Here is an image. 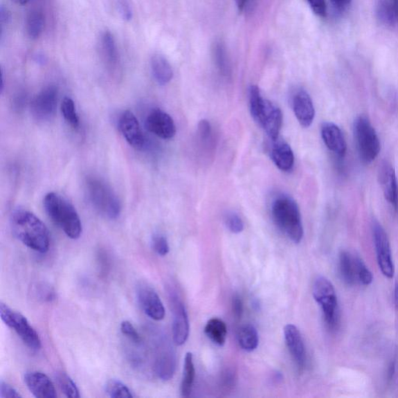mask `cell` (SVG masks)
Masks as SVG:
<instances>
[{"label": "cell", "mask_w": 398, "mask_h": 398, "mask_svg": "<svg viewBox=\"0 0 398 398\" xmlns=\"http://www.w3.org/2000/svg\"><path fill=\"white\" fill-rule=\"evenodd\" d=\"M30 392L37 398L57 397L55 385L48 377L43 372L33 371L27 372L24 376Z\"/></svg>", "instance_id": "16"}, {"label": "cell", "mask_w": 398, "mask_h": 398, "mask_svg": "<svg viewBox=\"0 0 398 398\" xmlns=\"http://www.w3.org/2000/svg\"><path fill=\"white\" fill-rule=\"evenodd\" d=\"M354 134L361 160L365 163L374 161L380 154L381 146L380 138L368 117L359 116L356 118L354 123Z\"/></svg>", "instance_id": "7"}, {"label": "cell", "mask_w": 398, "mask_h": 398, "mask_svg": "<svg viewBox=\"0 0 398 398\" xmlns=\"http://www.w3.org/2000/svg\"><path fill=\"white\" fill-rule=\"evenodd\" d=\"M255 120L262 126L271 140H278L283 121L282 113L279 107L271 101L264 99Z\"/></svg>", "instance_id": "10"}, {"label": "cell", "mask_w": 398, "mask_h": 398, "mask_svg": "<svg viewBox=\"0 0 398 398\" xmlns=\"http://www.w3.org/2000/svg\"><path fill=\"white\" fill-rule=\"evenodd\" d=\"M121 331L124 336L127 337L132 342L136 344H140L142 342V338L140 334L136 329V327L128 320L122 322Z\"/></svg>", "instance_id": "35"}, {"label": "cell", "mask_w": 398, "mask_h": 398, "mask_svg": "<svg viewBox=\"0 0 398 398\" xmlns=\"http://www.w3.org/2000/svg\"><path fill=\"white\" fill-rule=\"evenodd\" d=\"M352 0H331L334 8L338 11H344L350 6Z\"/></svg>", "instance_id": "44"}, {"label": "cell", "mask_w": 398, "mask_h": 398, "mask_svg": "<svg viewBox=\"0 0 398 398\" xmlns=\"http://www.w3.org/2000/svg\"><path fill=\"white\" fill-rule=\"evenodd\" d=\"M395 306L398 311V279L395 282V291H394Z\"/></svg>", "instance_id": "46"}, {"label": "cell", "mask_w": 398, "mask_h": 398, "mask_svg": "<svg viewBox=\"0 0 398 398\" xmlns=\"http://www.w3.org/2000/svg\"><path fill=\"white\" fill-rule=\"evenodd\" d=\"M16 1H17L18 3H20L21 5H26L30 0H16Z\"/></svg>", "instance_id": "47"}, {"label": "cell", "mask_w": 398, "mask_h": 398, "mask_svg": "<svg viewBox=\"0 0 398 398\" xmlns=\"http://www.w3.org/2000/svg\"><path fill=\"white\" fill-rule=\"evenodd\" d=\"M225 224L227 228L233 233H239L244 230V225L241 217L235 212H229L226 215Z\"/></svg>", "instance_id": "34"}, {"label": "cell", "mask_w": 398, "mask_h": 398, "mask_svg": "<svg viewBox=\"0 0 398 398\" xmlns=\"http://www.w3.org/2000/svg\"><path fill=\"white\" fill-rule=\"evenodd\" d=\"M0 317L6 326L14 329L17 336L29 349L39 350L42 348V341L35 328L20 313H18L3 302H0Z\"/></svg>", "instance_id": "8"}, {"label": "cell", "mask_w": 398, "mask_h": 398, "mask_svg": "<svg viewBox=\"0 0 398 398\" xmlns=\"http://www.w3.org/2000/svg\"><path fill=\"white\" fill-rule=\"evenodd\" d=\"M116 6L123 20L130 21L132 18V10L128 0H116Z\"/></svg>", "instance_id": "37"}, {"label": "cell", "mask_w": 398, "mask_h": 398, "mask_svg": "<svg viewBox=\"0 0 398 398\" xmlns=\"http://www.w3.org/2000/svg\"><path fill=\"white\" fill-rule=\"evenodd\" d=\"M213 55L215 62L220 73L224 75H228L230 71V62L226 47L222 42H217L214 46Z\"/></svg>", "instance_id": "30"}, {"label": "cell", "mask_w": 398, "mask_h": 398, "mask_svg": "<svg viewBox=\"0 0 398 398\" xmlns=\"http://www.w3.org/2000/svg\"><path fill=\"white\" fill-rule=\"evenodd\" d=\"M151 69L157 83L167 85L173 79L174 72L170 62L161 55H155L151 59Z\"/></svg>", "instance_id": "23"}, {"label": "cell", "mask_w": 398, "mask_h": 398, "mask_svg": "<svg viewBox=\"0 0 398 398\" xmlns=\"http://www.w3.org/2000/svg\"><path fill=\"white\" fill-rule=\"evenodd\" d=\"M284 337L289 351L300 368L306 363L307 353L305 343L298 327L293 325H287L284 328Z\"/></svg>", "instance_id": "19"}, {"label": "cell", "mask_w": 398, "mask_h": 398, "mask_svg": "<svg viewBox=\"0 0 398 398\" xmlns=\"http://www.w3.org/2000/svg\"><path fill=\"white\" fill-rule=\"evenodd\" d=\"M86 188L88 199L101 216L109 219H116L120 216L121 202L105 181L96 178L88 179Z\"/></svg>", "instance_id": "4"}, {"label": "cell", "mask_w": 398, "mask_h": 398, "mask_svg": "<svg viewBox=\"0 0 398 398\" xmlns=\"http://www.w3.org/2000/svg\"><path fill=\"white\" fill-rule=\"evenodd\" d=\"M138 303L148 317L156 321L165 317L166 311L163 302L155 290L146 283H141L137 288Z\"/></svg>", "instance_id": "12"}, {"label": "cell", "mask_w": 398, "mask_h": 398, "mask_svg": "<svg viewBox=\"0 0 398 398\" xmlns=\"http://www.w3.org/2000/svg\"><path fill=\"white\" fill-rule=\"evenodd\" d=\"M316 15L325 17L327 15V5L325 0H307Z\"/></svg>", "instance_id": "39"}, {"label": "cell", "mask_w": 398, "mask_h": 398, "mask_svg": "<svg viewBox=\"0 0 398 398\" xmlns=\"http://www.w3.org/2000/svg\"><path fill=\"white\" fill-rule=\"evenodd\" d=\"M205 333L212 342L219 346L226 343L227 327L225 322L217 318L210 319L205 327Z\"/></svg>", "instance_id": "25"}, {"label": "cell", "mask_w": 398, "mask_h": 398, "mask_svg": "<svg viewBox=\"0 0 398 398\" xmlns=\"http://www.w3.org/2000/svg\"><path fill=\"white\" fill-rule=\"evenodd\" d=\"M224 383L225 387H232L235 384V374L233 371L227 370L224 376Z\"/></svg>", "instance_id": "43"}, {"label": "cell", "mask_w": 398, "mask_h": 398, "mask_svg": "<svg viewBox=\"0 0 398 398\" xmlns=\"http://www.w3.org/2000/svg\"><path fill=\"white\" fill-rule=\"evenodd\" d=\"M147 129L163 140H170L176 135L174 120L168 113L159 109L151 111L146 119Z\"/></svg>", "instance_id": "14"}, {"label": "cell", "mask_w": 398, "mask_h": 398, "mask_svg": "<svg viewBox=\"0 0 398 398\" xmlns=\"http://www.w3.org/2000/svg\"><path fill=\"white\" fill-rule=\"evenodd\" d=\"M105 393L107 396L112 398H132L134 395L132 394L129 388L123 382L118 380H110L105 385Z\"/></svg>", "instance_id": "33"}, {"label": "cell", "mask_w": 398, "mask_h": 398, "mask_svg": "<svg viewBox=\"0 0 398 398\" xmlns=\"http://www.w3.org/2000/svg\"><path fill=\"white\" fill-rule=\"evenodd\" d=\"M152 245L154 251L160 256H166L170 251L168 239L163 235H155L152 241Z\"/></svg>", "instance_id": "36"}, {"label": "cell", "mask_w": 398, "mask_h": 398, "mask_svg": "<svg viewBox=\"0 0 398 398\" xmlns=\"http://www.w3.org/2000/svg\"><path fill=\"white\" fill-rule=\"evenodd\" d=\"M61 111L67 123L74 129H78L80 125V119L74 101L71 98L63 99L61 105Z\"/></svg>", "instance_id": "32"}, {"label": "cell", "mask_w": 398, "mask_h": 398, "mask_svg": "<svg viewBox=\"0 0 398 398\" xmlns=\"http://www.w3.org/2000/svg\"><path fill=\"white\" fill-rule=\"evenodd\" d=\"M379 183L384 198L395 208L398 206V186L395 168L387 161L381 163L378 174Z\"/></svg>", "instance_id": "17"}, {"label": "cell", "mask_w": 398, "mask_h": 398, "mask_svg": "<svg viewBox=\"0 0 398 398\" xmlns=\"http://www.w3.org/2000/svg\"><path fill=\"white\" fill-rule=\"evenodd\" d=\"M55 378L62 393L67 397L78 398L80 397L77 384L75 383L71 377L65 372H57Z\"/></svg>", "instance_id": "31"}, {"label": "cell", "mask_w": 398, "mask_h": 398, "mask_svg": "<svg viewBox=\"0 0 398 398\" xmlns=\"http://www.w3.org/2000/svg\"><path fill=\"white\" fill-rule=\"evenodd\" d=\"M101 48L107 63L116 66L118 62V49L115 39L109 31H105L101 37Z\"/></svg>", "instance_id": "29"}, {"label": "cell", "mask_w": 398, "mask_h": 398, "mask_svg": "<svg viewBox=\"0 0 398 398\" xmlns=\"http://www.w3.org/2000/svg\"><path fill=\"white\" fill-rule=\"evenodd\" d=\"M198 134L201 141H208L212 135V126L207 120H201L198 125Z\"/></svg>", "instance_id": "40"}, {"label": "cell", "mask_w": 398, "mask_h": 398, "mask_svg": "<svg viewBox=\"0 0 398 398\" xmlns=\"http://www.w3.org/2000/svg\"><path fill=\"white\" fill-rule=\"evenodd\" d=\"M321 137L325 146L332 153L343 157L347 151V144L342 130L338 125L332 123H325L321 126Z\"/></svg>", "instance_id": "20"}, {"label": "cell", "mask_w": 398, "mask_h": 398, "mask_svg": "<svg viewBox=\"0 0 398 398\" xmlns=\"http://www.w3.org/2000/svg\"><path fill=\"white\" fill-rule=\"evenodd\" d=\"M45 27V17L40 11L35 10L30 12L27 18L26 29L30 39H39Z\"/></svg>", "instance_id": "28"}, {"label": "cell", "mask_w": 398, "mask_h": 398, "mask_svg": "<svg viewBox=\"0 0 398 398\" xmlns=\"http://www.w3.org/2000/svg\"><path fill=\"white\" fill-rule=\"evenodd\" d=\"M237 338L239 346L246 352H251L257 348L258 333L256 328L251 325H244L239 327Z\"/></svg>", "instance_id": "26"}, {"label": "cell", "mask_w": 398, "mask_h": 398, "mask_svg": "<svg viewBox=\"0 0 398 398\" xmlns=\"http://www.w3.org/2000/svg\"><path fill=\"white\" fill-rule=\"evenodd\" d=\"M44 206L53 222L73 239L80 237L83 227L79 215L71 202L59 194L49 192L44 199Z\"/></svg>", "instance_id": "2"}, {"label": "cell", "mask_w": 398, "mask_h": 398, "mask_svg": "<svg viewBox=\"0 0 398 398\" xmlns=\"http://www.w3.org/2000/svg\"><path fill=\"white\" fill-rule=\"evenodd\" d=\"M0 397L1 398H21L22 395L8 383H0Z\"/></svg>", "instance_id": "38"}, {"label": "cell", "mask_w": 398, "mask_h": 398, "mask_svg": "<svg viewBox=\"0 0 398 398\" xmlns=\"http://www.w3.org/2000/svg\"><path fill=\"white\" fill-rule=\"evenodd\" d=\"M338 270L341 278L349 286H369L374 281V275L362 257L350 251H341Z\"/></svg>", "instance_id": "6"}, {"label": "cell", "mask_w": 398, "mask_h": 398, "mask_svg": "<svg viewBox=\"0 0 398 398\" xmlns=\"http://www.w3.org/2000/svg\"><path fill=\"white\" fill-rule=\"evenodd\" d=\"M173 312V339L177 345H182L186 343L189 336V320L184 303L179 296L173 293L170 296Z\"/></svg>", "instance_id": "13"}, {"label": "cell", "mask_w": 398, "mask_h": 398, "mask_svg": "<svg viewBox=\"0 0 398 398\" xmlns=\"http://www.w3.org/2000/svg\"><path fill=\"white\" fill-rule=\"evenodd\" d=\"M377 14L385 24H398V0H378Z\"/></svg>", "instance_id": "24"}, {"label": "cell", "mask_w": 398, "mask_h": 398, "mask_svg": "<svg viewBox=\"0 0 398 398\" xmlns=\"http://www.w3.org/2000/svg\"><path fill=\"white\" fill-rule=\"evenodd\" d=\"M271 160L283 172H289L293 168L295 157L293 151L285 142L278 141L271 151Z\"/></svg>", "instance_id": "22"}, {"label": "cell", "mask_w": 398, "mask_h": 398, "mask_svg": "<svg viewBox=\"0 0 398 398\" xmlns=\"http://www.w3.org/2000/svg\"><path fill=\"white\" fill-rule=\"evenodd\" d=\"M10 226L15 237L31 250L46 253L50 246L48 230L33 212L17 210L12 213Z\"/></svg>", "instance_id": "1"}, {"label": "cell", "mask_w": 398, "mask_h": 398, "mask_svg": "<svg viewBox=\"0 0 398 398\" xmlns=\"http://www.w3.org/2000/svg\"><path fill=\"white\" fill-rule=\"evenodd\" d=\"M314 298L321 308L328 328L334 330L339 325V307L336 289L329 280L318 276L313 286Z\"/></svg>", "instance_id": "5"}, {"label": "cell", "mask_w": 398, "mask_h": 398, "mask_svg": "<svg viewBox=\"0 0 398 398\" xmlns=\"http://www.w3.org/2000/svg\"><path fill=\"white\" fill-rule=\"evenodd\" d=\"M195 369L192 352H187L185 358L184 370L181 387L182 397L191 395L195 381Z\"/></svg>", "instance_id": "27"}, {"label": "cell", "mask_w": 398, "mask_h": 398, "mask_svg": "<svg viewBox=\"0 0 398 398\" xmlns=\"http://www.w3.org/2000/svg\"><path fill=\"white\" fill-rule=\"evenodd\" d=\"M176 370V357L169 347L162 346L158 351L155 359L154 370L156 374L162 381H169L174 375Z\"/></svg>", "instance_id": "21"}, {"label": "cell", "mask_w": 398, "mask_h": 398, "mask_svg": "<svg viewBox=\"0 0 398 398\" xmlns=\"http://www.w3.org/2000/svg\"><path fill=\"white\" fill-rule=\"evenodd\" d=\"M293 109L295 116L302 127L308 128L314 122L315 109L313 100L305 90L296 91L293 97Z\"/></svg>", "instance_id": "18"}, {"label": "cell", "mask_w": 398, "mask_h": 398, "mask_svg": "<svg viewBox=\"0 0 398 398\" xmlns=\"http://www.w3.org/2000/svg\"><path fill=\"white\" fill-rule=\"evenodd\" d=\"M118 129L130 146L136 149L143 147L145 138L141 125L131 111H125L120 116Z\"/></svg>", "instance_id": "15"}, {"label": "cell", "mask_w": 398, "mask_h": 398, "mask_svg": "<svg viewBox=\"0 0 398 398\" xmlns=\"http://www.w3.org/2000/svg\"><path fill=\"white\" fill-rule=\"evenodd\" d=\"M372 232L378 266L385 277L392 279L395 273V267L387 233L377 220L372 221Z\"/></svg>", "instance_id": "9"}, {"label": "cell", "mask_w": 398, "mask_h": 398, "mask_svg": "<svg viewBox=\"0 0 398 398\" xmlns=\"http://www.w3.org/2000/svg\"><path fill=\"white\" fill-rule=\"evenodd\" d=\"M57 102L58 89L55 86H48L31 101V113L39 121H47L55 116Z\"/></svg>", "instance_id": "11"}, {"label": "cell", "mask_w": 398, "mask_h": 398, "mask_svg": "<svg viewBox=\"0 0 398 398\" xmlns=\"http://www.w3.org/2000/svg\"><path fill=\"white\" fill-rule=\"evenodd\" d=\"M37 292L39 293H37L40 295V300L44 301L51 302L54 300L55 298V292L53 291V289H51L45 285L40 286V289Z\"/></svg>", "instance_id": "42"}, {"label": "cell", "mask_w": 398, "mask_h": 398, "mask_svg": "<svg viewBox=\"0 0 398 398\" xmlns=\"http://www.w3.org/2000/svg\"><path fill=\"white\" fill-rule=\"evenodd\" d=\"M232 311L237 319H241L244 314V303L239 296L235 295L232 299Z\"/></svg>", "instance_id": "41"}, {"label": "cell", "mask_w": 398, "mask_h": 398, "mask_svg": "<svg viewBox=\"0 0 398 398\" xmlns=\"http://www.w3.org/2000/svg\"><path fill=\"white\" fill-rule=\"evenodd\" d=\"M271 216L279 230L290 241L299 244L303 237L300 208L291 198L282 195L273 201L271 206Z\"/></svg>", "instance_id": "3"}, {"label": "cell", "mask_w": 398, "mask_h": 398, "mask_svg": "<svg viewBox=\"0 0 398 398\" xmlns=\"http://www.w3.org/2000/svg\"><path fill=\"white\" fill-rule=\"evenodd\" d=\"M235 1L238 11L242 12L247 8L250 0H235Z\"/></svg>", "instance_id": "45"}]
</instances>
